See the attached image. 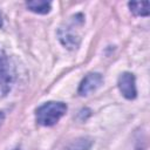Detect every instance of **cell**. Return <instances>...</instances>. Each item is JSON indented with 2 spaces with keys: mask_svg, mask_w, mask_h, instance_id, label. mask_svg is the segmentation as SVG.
<instances>
[{
  "mask_svg": "<svg viewBox=\"0 0 150 150\" xmlns=\"http://www.w3.org/2000/svg\"><path fill=\"white\" fill-rule=\"evenodd\" d=\"M67 105L63 102H47L39 107L35 112L36 122L43 127H52L66 114Z\"/></svg>",
  "mask_w": 150,
  "mask_h": 150,
  "instance_id": "6da1fadb",
  "label": "cell"
},
{
  "mask_svg": "<svg viewBox=\"0 0 150 150\" xmlns=\"http://www.w3.org/2000/svg\"><path fill=\"white\" fill-rule=\"evenodd\" d=\"M13 81V69L6 54L0 49V97L6 95Z\"/></svg>",
  "mask_w": 150,
  "mask_h": 150,
  "instance_id": "7a4b0ae2",
  "label": "cell"
},
{
  "mask_svg": "<svg viewBox=\"0 0 150 150\" xmlns=\"http://www.w3.org/2000/svg\"><path fill=\"white\" fill-rule=\"evenodd\" d=\"M118 89L122 93V95L128 98V100H134L137 95V90H136V83H135V76L131 73H123L120 75L118 81Z\"/></svg>",
  "mask_w": 150,
  "mask_h": 150,
  "instance_id": "3957f363",
  "label": "cell"
},
{
  "mask_svg": "<svg viewBox=\"0 0 150 150\" xmlns=\"http://www.w3.org/2000/svg\"><path fill=\"white\" fill-rule=\"evenodd\" d=\"M101 84H102V76H101V74H98V73H90L80 83L79 94L81 96H86V95L90 94L91 91L96 90Z\"/></svg>",
  "mask_w": 150,
  "mask_h": 150,
  "instance_id": "277c9868",
  "label": "cell"
},
{
  "mask_svg": "<svg viewBox=\"0 0 150 150\" xmlns=\"http://www.w3.org/2000/svg\"><path fill=\"white\" fill-rule=\"evenodd\" d=\"M59 38H60V41L69 49H74L79 46V42H80V38L69 28V27H66V28H61L59 30Z\"/></svg>",
  "mask_w": 150,
  "mask_h": 150,
  "instance_id": "5b68a950",
  "label": "cell"
},
{
  "mask_svg": "<svg viewBox=\"0 0 150 150\" xmlns=\"http://www.w3.org/2000/svg\"><path fill=\"white\" fill-rule=\"evenodd\" d=\"M26 6L29 11L38 13V14H47L50 11V2L43 1V0H35V1H28L26 2Z\"/></svg>",
  "mask_w": 150,
  "mask_h": 150,
  "instance_id": "8992f818",
  "label": "cell"
},
{
  "mask_svg": "<svg viewBox=\"0 0 150 150\" xmlns=\"http://www.w3.org/2000/svg\"><path fill=\"white\" fill-rule=\"evenodd\" d=\"M130 11L138 16H148L150 13V4L149 1H131L128 4Z\"/></svg>",
  "mask_w": 150,
  "mask_h": 150,
  "instance_id": "52a82bcc",
  "label": "cell"
},
{
  "mask_svg": "<svg viewBox=\"0 0 150 150\" xmlns=\"http://www.w3.org/2000/svg\"><path fill=\"white\" fill-rule=\"evenodd\" d=\"M93 142L89 138H79L69 144L66 150H89Z\"/></svg>",
  "mask_w": 150,
  "mask_h": 150,
  "instance_id": "ba28073f",
  "label": "cell"
},
{
  "mask_svg": "<svg viewBox=\"0 0 150 150\" xmlns=\"http://www.w3.org/2000/svg\"><path fill=\"white\" fill-rule=\"evenodd\" d=\"M5 121V114L2 111H0V125L2 124V122Z\"/></svg>",
  "mask_w": 150,
  "mask_h": 150,
  "instance_id": "9c48e42d",
  "label": "cell"
},
{
  "mask_svg": "<svg viewBox=\"0 0 150 150\" xmlns=\"http://www.w3.org/2000/svg\"><path fill=\"white\" fill-rule=\"evenodd\" d=\"M2 26V15H1V13H0V27Z\"/></svg>",
  "mask_w": 150,
  "mask_h": 150,
  "instance_id": "30bf717a",
  "label": "cell"
}]
</instances>
